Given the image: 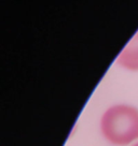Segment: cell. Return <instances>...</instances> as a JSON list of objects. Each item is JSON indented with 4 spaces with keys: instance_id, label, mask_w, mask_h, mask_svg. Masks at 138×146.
<instances>
[{
    "instance_id": "obj_1",
    "label": "cell",
    "mask_w": 138,
    "mask_h": 146,
    "mask_svg": "<svg viewBox=\"0 0 138 146\" xmlns=\"http://www.w3.org/2000/svg\"><path fill=\"white\" fill-rule=\"evenodd\" d=\"M101 134L112 145L126 146L138 140V109L129 104L112 105L100 118Z\"/></svg>"
},
{
    "instance_id": "obj_2",
    "label": "cell",
    "mask_w": 138,
    "mask_h": 146,
    "mask_svg": "<svg viewBox=\"0 0 138 146\" xmlns=\"http://www.w3.org/2000/svg\"><path fill=\"white\" fill-rule=\"evenodd\" d=\"M117 64L129 71H138V30L119 53Z\"/></svg>"
},
{
    "instance_id": "obj_3",
    "label": "cell",
    "mask_w": 138,
    "mask_h": 146,
    "mask_svg": "<svg viewBox=\"0 0 138 146\" xmlns=\"http://www.w3.org/2000/svg\"><path fill=\"white\" fill-rule=\"evenodd\" d=\"M132 146H138V142H136V143H134V144H133Z\"/></svg>"
}]
</instances>
